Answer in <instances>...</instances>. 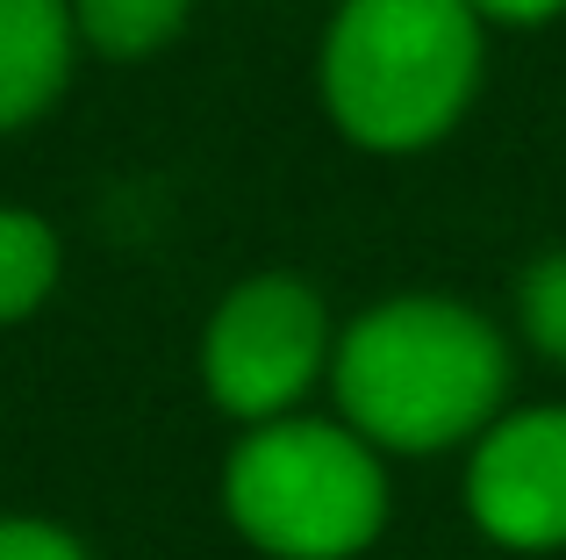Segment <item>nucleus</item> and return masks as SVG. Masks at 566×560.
<instances>
[{"mask_svg": "<svg viewBox=\"0 0 566 560\" xmlns=\"http://www.w3.org/2000/svg\"><path fill=\"white\" fill-rule=\"evenodd\" d=\"M57 267H65L57 230L43 224L36 209H22V201H0V331H8V323H29L51 302Z\"/></svg>", "mask_w": 566, "mask_h": 560, "instance_id": "obj_7", "label": "nucleus"}, {"mask_svg": "<svg viewBox=\"0 0 566 560\" xmlns=\"http://www.w3.org/2000/svg\"><path fill=\"white\" fill-rule=\"evenodd\" d=\"M481 14L467 0H345L323 29V115L359 152H423L481 94Z\"/></svg>", "mask_w": 566, "mask_h": 560, "instance_id": "obj_2", "label": "nucleus"}, {"mask_svg": "<svg viewBox=\"0 0 566 560\" xmlns=\"http://www.w3.org/2000/svg\"><path fill=\"white\" fill-rule=\"evenodd\" d=\"M331 395L352 432L401 460L473 446L510 395V338L452 294H387L337 331Z\"/></svg>", "mask_w": 566, "mask_h": 560, "instance_id": "obj_1", "label": "nucleus"}, {"mask_svg": "<svg viewBox=\"0 0 566 560\" xmlns=\"http://www.w3.org/2000/svg\"><path fill=\"white\" fill-rule=\"evenodd\" d=\"M0 560H94L51 518H0Z\"/></svg>", "mask_w": 566, "mask_h": 560, "instance_id": "obj_10", "label": "nucleus"}, {"mask_svg": "<svg viewBox=\"0 0 566 560\" xmlns=\"http://www.w3.org/2000/svg\"><path fill=\"white\" fill-rule=\"evenodd\" d=\"M481 22H502V29H538L553 22V14H566V0H467Z\"/></svg>", "mask_w": 566, "mask_h": 560, "instance_id": "obj_11", "label": "nucleus"}, {"mask_svg": "<svg viewBox=\"0 0 566 560\" xmlns=\"http://www.w3.org/2000/svg\"><path fill=\"white\" fill-rule=\"evenodd\" d=\"M222 518L265 560H359L387 532V453L308 409L244 424L222 467Z\"/></svg>", "mask_w": 566, "mask_h": 560, "instance_id": "obj_3", "label": "nucleus"}, {"mask_svg": "<svg viewBox=\"0 0 566 560\" xmlns=\"http://www.w3.org/2000/svg\"><path fill=\"white\" fill-rule=\"evenodd\" d=\"M72 14H80L86 51L137 65V58L166 51V43L180 37L187 14H193V0H72Z\"/></svg>", "mask_w": 566, "mask_h": 560, "instance_id": "obj_8", "label": "nucleus"}, {"mask_svg": "<svg viewBox=\"0 0 566 560\" xmlns=\"http://www.w3.org/2000/svg\"><path fill=\"white\" fill-rule=\"evenodd\" d=\"M467 510L495 547H566V403L502 409L467 453Z\"/></svg>", "mask_w": 566, "mask_h": 560, "instance_id": "obj_5", "label": "nucleus"}, {"mask_svg": "<svg viewBox=\"0 0 566 560\" xmlns=\"http://www.w3.org/2000/svg\"><path fill=\"white\" fill-rule=\"evenodd\" d=\"M516 323H524L538 360L566 366V252H545L524 267V280H516Z\"/></svg>", "mask_w": 566, "mask_h": 560, "instance_id": "obj_9", "label": "nucleus"}, {"mask_svg": "<svg viewBox=\"0 0 566 560\" xmlns=\"http://www.w3.org/2000/svg\"><path fill=\"white\" fill-rule=\"evenodd\" d=\"M337 323L302 273H251L201 323V388L222 417L273 424L331 381Z\"/></svg>", "mask_w": 566, "mask_h": 560, "instance_id": "obj_4", "label": "nucleus"}, {"mask_svg": "<svg viewBox=\"0 0 566 560\" xmlns=\"http://www.w3.org/2000/svg\"><path fill=\"white\" fill-rule=\"evenodd\" d=\"M80 51L86 37L72 0H0V137L57 108Z\"/></svg>", "mask_w": 566, "mask_h": 560, "instance_id": "obj_6", "label": "nucleus"}]
</instances>
